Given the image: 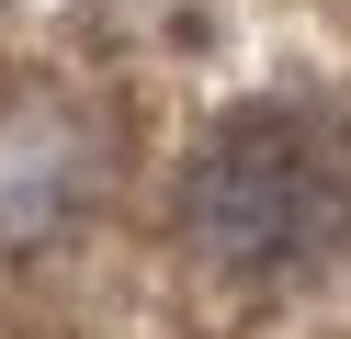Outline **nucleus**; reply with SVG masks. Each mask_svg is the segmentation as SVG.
<instances>
[{"label":"nucleus","instance_id":"nucleus-1","mask_svg":"<svg viewBox=\"0 0 351 339\" xmlns=\"http://www.w3.org/2000/svg\"><path fill=\"white\" fill-rule=\"evenodd\" d=\"M182 249L272 294L351 249V125L317 102H238L182 170Z\"/></svg>","mask_w":351,"mask_h":339}]
</instances>
